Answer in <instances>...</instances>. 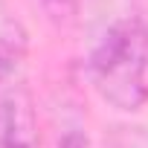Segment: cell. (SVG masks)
I'll return each mask as SVG.
<instances>
[{
  "label": "cell",
  "instance_id": "6da1fadb",
  "mask_svg": "<svg viewBox=\"0 0 148 148\" xmlns=\"http://www.w3.org/2000/svg\"><path fill=\"white\" fill-rule=\"evenodd\" d=\"M90 82L116 110H139L148 102V23L119 18L90 52Z\"/></svg>",
  "mask_w": 148,
  "mask_h": 148
},
{
  "label": "cell",
  "instance_id": "7a4b0ae2",
  "mask_svg": "<svg viewBox=\"0 0 148 148\" xmlns=\"http://www.w3.org/2000/svg\"><path fill=\"white\" fill-rule=\"evenodd\" d=\"M38 119L21 84H0V148H38Z\"/></svg>",
  "mask_w": 148,
  "mask_h": 148
},
{
  "label": "cell",
  "instance_id": "3957f363",
  "mask_svg": "<svg viewBox=\"0 0 148 148\" xmlns=\"http://www.w3.org/2000/svg\"><path fill=\"white\" fill-rule=\"evenodd\" d=\"M3 82H9V58H6L3 47H0V84Z\"/></svg>",
  "mask_w": 148,
  "mask_h": 148
},
{
  "label": "cell",
  "instance_id": "277c9868",
  "mask_svg": "<svg viewBox=\"0 0 148 148\" xmlns=\"http://www.w3.org/2000/svg\"><path fill=\"white\" fill-rule=\"evenodd\" d=\"M70 3H73V0H47V6H49L52 12H67Z\"/></svg>",
  "mask_w": 148,
  "mask_h": 148
}]
</instances>
